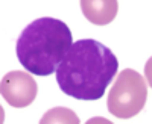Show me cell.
Listing matches in <instances>:
<instances>
[{
	"instance_id": "6",
	"label": "cell",
	"mask_w": 152,
	"mask_h": 124,
	"mask_svg": "<svg viewBox=\"0 0 152 124\" xmlns=\"http://www.w3.org/2000/svg\"><path fill=\"white\" fill-rule=\"evenodd\" d=\"M41 124H47V123H69V124H76L79 123V118L73 110H70L69 107H53L47 110L43 115V118L40 120Z\"/></svg>"
},
{
	"instance_id": "5",
	"label": "cell",
	"mask_w": 152,
	"mask_h": 124,
	"mask_svg": "<svg viewBox=\"0 0 152 124\" xmlns=\"http://www.w3.org/2000/svg\"><path fill=\"white\" fill-rule=\"evenodd\" d=\"M81 9L84 17L96 24V26H107L117 15L119 3L117 0H81Z\"/></svg>"
},
{
	"instance_id": "3",
	"label": "cell",
	"mask_w": 152,
	"mask_h": 124,
	"mask_svg": "<svg viewBox=\"0 0 152 124\" xmlns=\"http://www.w3.org/2000/svg\"><path fill=\"white\" fill-rule=\"evenodd\" d=\"M148 100V86L140 73L132 68H125L114 80L107 107L117 118L128 120L140 114Z\"/></svg>"
},
{
	"instance_id": "1",
	"label": "cell",
	"mask_w": 152,
	"mask_h": 124,
	"mask_svg": "<svg viewBox=\"0 0 152 124\" xmlns=\"http://www.w3.org/2000/svg\"><path fill=\"white\" fill-rule=\"evenodd\" d=\"M119 61L110 48L96 40L72 44L56 68L59 89L76 100H99L117 74Z\"/></svg>"
},
{
	"instance_id": "4",
	"label": "cell",
	"mask_w": 152,
	"mask_h": 124,
	"mask_svg": "<svg viewBox=\"0 0 152 124\" xmlns=\"http://www.w3.org/2000/svg\"><path fill=\"white\" fill-rule=\"evenodd\" d=\"M0 92L8 105L14 107H26L37 98L38 85L32 74L15 70L3 76Z\"/></svg>"
},
{
	"instance_id": "2",
	"label": "cell",
	"mask_w": 152,
	"mask_h": 124,
	"mask_svg": "<svg viewBox=\"0 0 152 124\" xmlns=\"http://www.w3.org/2000/svg\"><path fill=\"white\" fill-rule=\"evenodd\" d=\"M73 44L69 26L58 18L41 17L20 33L15 52L24 70L37 76L53 74Z\"/></svg>"
}]
</instances>
